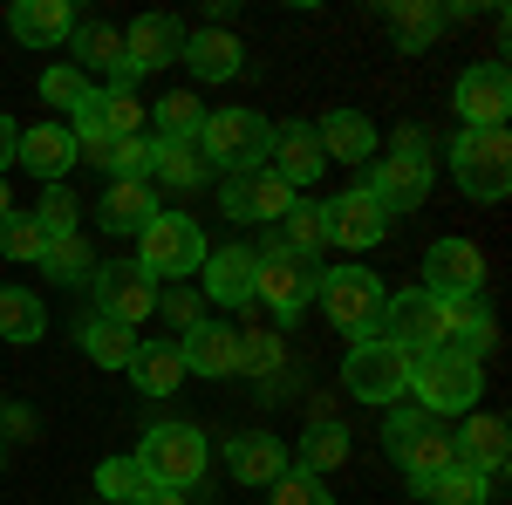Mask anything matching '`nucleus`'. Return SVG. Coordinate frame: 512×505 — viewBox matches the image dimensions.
I'll return each instance as SVG.
<instances>
[{
	"instance_id": "obj_1",
	"label": "nucleus",
	"mask_w": 512,
	"mask_h": 505,
	"mask_svg": "<svg viewBox=\"0 0 512 505\" xmlns=\"http://www.w3.org/2000/svg\"><path fill=\"white\" fill-rule=\"evenodd\" d=\"M431 185H437V164H431V137H424V123H403L396 144H390V157H376L369 178H362V192L376 198L390 219L417 212V205L431 198Z\"/></svg>"
},
{
	"instance_id": "obj_2",
	"label": "nucleus",
	"mask_w": 512,
	"mask_h": 505,
	"mask_svg": "<svg viewBox=\"0 0 512 505\" xmlns=\"http://www.w3.org/2000/svg\"><path fill=\"white\" fill-rule=\"evenodd\" d=\"M315 308L328 314V328H335L342 342H369V335L383 328L390 287L362 267V260H349V267H328V273L315 280Z\"/></svg>"
},
{
	"instance_id": "obj_3",
	"label": "nucleus",
	"mask_w": 512,
	"mask_h": 505,
	"mask_svg": "<svg viewBox=\"0 0 512 505\" xmlns=\"http://www.w3.org/2000/svg\"><path fill=\"white\" fill-rule=\"evenodd\" d=\"M478 389H485V362H472L451 342L410 362V396L424 417H465V410H478Z\"/></svg>"
},
{
	"instance_id": "obj_4",
	"label": "nucleus",
	"mask_w": 512,
	"mask_h": 505,
	"mask_svg": "<svg viewBox=\"0 0 512 505\" xmlns=\"http://www.w3.org/2000/svg\"><path fill=\"white\" fill-rule=\"evenodd\" d=\"M383 444H390V458L403 465L410 492H424L437 471L458 465V458H451V424L424 417V410H417L410 396H403V403H390V417H383Z\"/></svg>"
},
{
	"instance_id": "obj_5",
	"label": "nucleus",
	"mask_w": 512,
	"mask_h": 505,
	"mask_svg": "<svg viewBox=\"0 0 512 505\" xmlns=\"http://www.w3.org/2000/svg\"><path fill=\"white\" fill-rule=\"evenodd\" d=\"M130 458H137V471L158 492H192L198 478H205V465H212V444H205L198 424H151Z\"/></svg>"
},
{
	"instance_id": "obj_6",
	"label": "nucleus",
	"mask_w": 512,
	"mask_h": 505,
	"mask_svg": "<svg viewBox=\"0 0 512 505\" xmlns=\"http://www.w3.org/2000/svg\"><path fill=\"white\" fill-rule=\"evenodd\" d=\"M267 144H274V123L260 117V110H205L198 123V157H205V171H260L267 164Z\"/></svg>"
},
{
	"instance_id": "obj_7",
	"label": "nucleus",
	"mask_w": 512,
	"mask_h": 505,
	"mask_svg": "<svg viewBox=\"0 0 512 505\" xmlns=\"http://www.w3.org/2000/svg\"><path fill=\"white\" fill-rule=\"evenodd\" d=\"M451 178L478 205H499L512 192V137L506 130H458L451 137Z\"/></svg>"
},
{
	"instance_id": "obj_8",
	"label": "nucleus",
	"mask_w": 512,
	"mask_h": 505,
	"mask_svg": "<svg viewBox=\"0 0 512 505\" xmlns=\"http://www.w3.org/2000/svg\"><path fill=\"white\" fill-rule=\"evenodd\" d=\"M315 280H321V267H315V260H294L280 239H267V246L253 253V301H267L280 328L308 314V301H315Z\"/></svg>"
},
{
	"instance_id": "obj_9",
	"label": "nucleus",
	"mask_w": 512,
	"mask_h": 505,
	"mask_svg": "<svg viewBox=\"0 0 512 505\" xmlns=\"http://www.w3.org/2000/svg\"><path fill=\"white\" fill-rule=\"evenodd\" d=\"M342 389H349L355 403H403L410 396V355L383 342V335H369V342H349L342 355Z\"/></svg>"
},
{
	"instance_id": "obj_10",
	"label": "nucleus",
	"mask_w": 512,
	"mask_h": 505,
	"mask_svg": "<svg viewBox=\"0 0 512 505\" xmlns=\"http://www.w3.org/2000/svg\"><path fill=\"white\" fill-rule=\"evenodd\" d=\"M205 233H198V219L185 212H158L144 233H137V267L151 273V280H185V273L205 267Z\"/></svg>"
},
{
	"instance_id": "obj_11",
	"label": "nucleus",
	"mask_w": 512,
	"mask_h": 505,
	"mask_svg": "<svg viewBox=\"0 0 512 505\" xmlns=\"http://www.w3.org/2000/svg\"><path fill=\"white\" fill-rule=\"evenodd\" d=\"M89 294H96V314L117 321V328H144L158 314V280L137 267V260H96Z\"/></svg>"
},
{
	"instance_id": "obj_12",
	"label": "nucleus",
	"mask_w": 512,
	"mask_h": 505,
	"mask_svg": "<svg viewBox=\"0 0 512 505\" xmlns=\"http://www.w3.org/2000/svg\"><path fill=\"white\" fill-rule=\"evenodd\" d=\"M383 342H396V349L410 355H431L444 349L451 335H444V301H437L431 287H410V294H390V308H383V328H376Z\"/></svg>"
},
{
	"instance_id": "obj_13",
	"label": "nucleus",
	"mask_w": 512,
	"mask_h": 505,
	"mask_svg": "<svg viewBox=\"0 0 512 505\" xmlns=\"http://www.w3.org/2000/svg\"><path fill=\"white\" fill-rule=\"evenodd\" d=\"M451 110L465 130H506L512 117V69L506 62H472L458 89H451Z\"/></svg>"
},
{
	"instance_id": "obj_14",
	"label": "nucleus",
	"mask_w": 512,
	"mask_h": 505,
	"mask_svg": "<svg viewBox=\"0 0 512 505\" xmlns=\"http://www.w3.org/2000/svg\"><path fill=\"white\" fill-rule=\"evenodd\" d=\"M185 55V21H171V14H144L137 28H123V62L110 82H137L151 76V69H171Z\"/></svg>"
},
{
	"instance_id": "obj_15",
	"label": "nucleus",
	"mask_w": 512,
	"mask_h": 505,
	"mask_svg": "<svg viewBox=\"0 0 512 505\" xmlns=\"http://www.w3.org/2000/svg\"><path fill=\"white\" fill-rule=\"evenodd\" d=\"M321 212H328V246H349V253L383 246V239H390V226H396V219L369 192H362V185H355V192H342V198H328Z\"/></svg>"
},
{
	"instance_id": "obj_16",
	"label": "nucleus",
	"mask_w": 512,
	"mask_h": 505,
	"mask_svg": "<svg viewBox=\"0 0 512 505\" xmlns=\"http://www.w3.org/2000/svg\"><path fill=\"white\" fill-rule=\"evenodd\" d=\"M267 171H274L287 192H308L321 171H328L315 123H274V144H267Z\"/></svg>"
},
{
	"instance_id": "obj_17",
	"label": "nucleus",
	"mask_w": 512,
	"mask_h": 505,
	"mask_svg": "<svg viewBox=\"0 0 512 505\" xmlns=\"http://www.w3.org/2000/svg\"><path fill=\"white\" fill-rule=\"evenodd\" d=\"M424 287H431L437 301H465L485 287V253H478L472 239H437L431 253H424Z\"/></svg>"
},
{
	"instance_id": "obj_18",
	"label": "nucleus",
	"mask_w": 512,
	"mask_h": 505,
	"mask_svg": "<svg viewBox=\"0 0 512 505\" xmlns=\"http://www.w3.org/2000/svg\"><path fill=\"white\" fill-rule=\"evenodd\" d=\"M294 198H301V192H287L267 164H260V171H239V178H226V185H219V205H226V219H239V226H246V219H267V226H280Z\"/></svg>"
},
{
	"instance_id": "obj_19",
	"label": "nucleus",
	"mask_w": 512,
	"mask_h": 505,
	"mask_svg": "<svg viewBox=\"0 0 512 505\" xmlns=\"http://www.w3.org/2000/svg\"><path fill=\"white\" fill-rule=\"evenodd\" d=\"M506 451H512L506 417H492V410H465V424L451 430V458L465 471H478V478H499L506 471Z\"/></svg>"
},
{
	"instance_id": "obj_20",
	"label": "nucleus",
	"mask_w": 512,
	"mask_h": 505,
	"mask_svg": "<svg viewBox=\"0 0 512 505\" xmlns=\"http://www.w3.org/2000/svg\"><path fill=\"white\" fill-rule=\"evenodd\" d=\"M69 164H76V137H69V123H28V130H21V144H14V171H35L41 185H62Z\"/></svg>"
},
{
	"instance_id": "obj_21",
	"label": "nucleus",
	"mask_w": 512,
	"mask_h": 505,
	"mask_svg": "<svg viewBox=\"0 0 512 505\" xmlns=\"http://www.w3.org/2000/svg\"><path fill=\"white\" fill-rule=\"evenodd\" d=\"M7 35L21 48H69L76 14H69V0H14L7 7Z\"/></svg>"
},
{
	"instance_id": "obj_22",
	"label": "nucleus",
	"mask_w": 512,
	"mask_h": 505,
	"mask_svg": "<svg viewBox=\"0 0 512 505\" xmlns=\"http://www.w3.org/2000/svg\"><path fill=\"white\" fill-rule=\"evenodd\" d=\"M198 273L212 308H253V246H212Z\"/></svg>"
},
{
	"instance_id": "obj_23",
	"label": "nucleus",
	"mask_w": 512,
	"mask_h": 505,
	"mask_svg": "<svg viewBox=\"0 0 512 505\" xmlns=\"http://www.w3.org/2000/svg\"><path fill=\"white\" fill-rule=\"evenodd\" d=\"M321 137V157L328 164H376V123H369V110H328V117L315 123Z\"/></svg>"
},
{
	"instance_id": "obj_24",
	"label": "nucleus",
	"mask_w": 512,
	"mask_h": 505,
	"mask_svg": "<svg viewBox=\"0 0 512 505\" xmlns=\"http://www.w3.org/2000/svg\"><path fill=\"white\" fill-rule=\"evenodd\" d=\"M178 355H185V369H198V376H239V328L205 314L198 328L178 335Z\"/></svg>"
},
{
	"instance_id": "obj_25",
	"label": "nucleus",
	"mask_w": 512,
	"mask_h": 505,
	"mask_svg": "<svg viewBox=\"0 0 512 505\" xmlns=\"http://www.w3.org/2000/svg\"><path fill=\"white\" fill-rule=\"evenodd\" d=\"M287 465H294V458H287V444H280L274 430H246V437L226 444V471H233L239 485H274Z\"/></svg>"
},
{
	"instance_id": "obj_26",
	"label": "nucleus",
	"mask_w": 512,
	"mask_h": 505,
	"mask_svg": "<svg viewBox=\"0 0 512 505\" xmlns=\"http://www.w3.org/2000/svg\"><path fill=\"white\" fill-rule=\"evenodd\" d=\"M178 62H185L198 82H233L239 69H246V48H239V35H226V28H198V35H185V55H178Z\"/></svg>"
},
{
	"instance_id": "obj_27",
	"label": "nucleus",
	"mask_w": 512,
	"mask_h": 505,
	"mask_svg": "<svg viewBox=\"0 0 512 505\" xmlns=\"http://www.w3.org/2000/svg\"><path fill=\"white\" fill-rule=\"evenodd\" d=\"M158 212L164 205H158L151 185H103V198H96V226L103 233H123V239H137Z\"/></svg>"
},
{
	"instance_id": "obj_28",
	"label": "nucleus",
	"mask_w": 512,
	"mask_h": 505,
	"mask_svg": "<svg viewBox=\"0 0 512 505\" xmlns=\"http://www.w3.org/2000/svg\"><path fill=\"white\" fill-rule=\"evenodd\" d=\"M444 335H451V349H465L472 362H485V355L499 349V321H492V308H485L478 294L444 301Z\"/></svg>"
},
{
	"instance_id": "obj_29",
	"label": "nucleus",
	"mask_w": 512,
	"mask_h": 505,
	"mask_svg": "<svg viewBox=\"0 0 512 505\" xmlns=\"http://www.w3.org/2000/svg\"><path fill=\"white\" fill-rule=\"evenodd\" d=\"M130 383L144 389V396H171V389H185V355H178V342H137V355H130V369H123Z\"/></svg>"
},
{
	"instance_id": "obj_30",
	"label": "nucleus",
	"mask_w": 512,
	"mask_h": 505,
	"mask_svg": "<svg viewBox=\"0 0 512 505\" xmlns=\"http://www.w3.org/2000/svg\"><path fill=\"white\" fill-rule=\"evenodd\" d=\"M274 239L294 253V260H315L321 246H328V212H321V198H308V192L294 198V205H287V219L274 226Z\"/></svg>"
},
{
	"instance_id": "obj_31",
	"label": "nucleus",
	"mask_w": 512,
	"mask_h": 505,
	"mask_svg": "<svg viewBox=\"0 0 512 505\" xmlns=\"http://www.w3.org/2000/svg\"><path fill=\"white\" fill-rule=\"evenodd\" d=\"M151 178L171 185V192H198L212 171H205V157L198 144H178V137H151Z\"/></svg>"
},
{
	"instance_id": "obj_32",
	"label": "nucleus",
	"mask_w": 512,
	"mask_h": 505,
	"mask_svg": "<svg viewBox=\"0 0 512 505\" xmlns=\"http://www.w3.org/2000/svg\"><path fill=\"white\" fill-rule=\"evenodd\" d=\"M76 342H82V355H89L96 369H130V355H137V328H117V321H103V314H82Z\"/></svg>"
},
{
	"instance_id": "obj_33",
	"label": "nucleus",
	"mask_w": 512,
	"mask_h": 505,
	"mask_svg": "<svg viewBox=\"0 0 512 505\" xmlns=\"http://www.w3.org/2000/svg\"><path fill=\"white\" fill-rule=\"evenodd\" d=\"M69 69H110L117 76V62H123V28H110V21H76V35H69Z\"/></svg>"
},
{
	"instance_id": "obj_34",
	"label": "nucleus",
	"mask_w": 512,
	"mask_h": 505,
	"mask_svg": "<svg viewBox=\"0 0 512 505\" xmlns=\"http://www.w3.org/2000/svg\"><path fill=\"white\" fill-rule=\"evenodd\" d=\"M41 328H48V308H41L28 287H0V342L14 349H35Z\"/></svg>"
},
{
	"instance_id": "obj_35",
	"label": "nucleus",
	"mask_w": 512,
	"mask_h": 505,
	"mask_svg": "<svg viewBox=\"0 0 512 505\" xmlns=\"http://www.w3.org/2000/svg\"><path fill=\"white\" fill-rule=\"evenodd\" d=\"M390 35L417 55V48H431L437 35H444V7L437 0H396L390 7Z\"/></svg>"
},
{
	"instance_id": "obj_36",
	"label": "nucleus",
	"mask_w": 512,
	"mask_h": 505,
	"mask_svg": "<svg viewBox=\"0 0 512 505\" xmlns=\"http://www.w3.org/2000/svg\"><path fill=\"white\" fill-rule=\"evenodd\" d=\"M335 465H349V430H342V424H315L308 437H301V458H294V471L328 478Z\"/></svg>"
},
{
	"instance_id": "obj_37",
	"label": "nucleus",
	"mask_w": 512,
	"mask_h": 505,
	"mask_svg": "<svg viewBox=\"0 0 512 505\" xmlns=\"http://www.w3.org/2000/svg\"><path fill=\"white\" fill-rule=\"evenodd\" d=\"M151 117H158V137L198 144V123H205V110H198L192 89H171V96H158V103H151Z\"/></svg>"
},
{
	"instance_id": "obj_38",
	"label": "nucleus",
	"mask_w": 512,
	"mask_h": 505,
	"mask_svg": "<svg viewBox=\"0 0 512 505\" xmlns=\"http://www.w3.org/2000/svg\"><path fill=\"white\" fill-rule=\"evenodd\" d=\"M485 499H492V478H478L465 465L437 471L431 485H424V505H485Z\"/></svg>"
},
{
	"instance_id": "obj_39",
	"label": "nucleus",
	"mask_w": 512,
	"mask_h": 505,
	"mask_svg": "<svg viewBox=\"0 0 512 505\" xmlns=\"http://www.w3.org/2000/svg\"><path fill=\"white\" fill-rule=\"evenodd\" d=\"M41 273H48V280H62V287L89 280V273H96V260H89V239H82V233L48 239V253H41Z\"/></svg>"
},
{
	"instance_id": "obj_40",
	"label": "nucleus",
	"mask_w": 512,
	"mask_h": 505,
	"mask_svg": "<svg viewBox=\"0 0 512 505\" xmlns=\"http://www.w3.org/2000/svg\"><path fill=\"white\" fill-rule=\"evenodd\" d=\"M96 492H103L110 505H137L144 492H151V478L137 471V458H103V465H96Z\"/></svg>"
},
{
	"instance_id": "obj_41",
	"label": "nucleus",
	"mask_w": 512,
	"mask_h": 505,
	"mask_svg": "<svg viewBox=\"0 0 512 505\" xmlns=\"http://www.w3.org/2000/svg\"><path fill=\"white\" fill-rule=\"evenodd\" d=\"M41 253H48V239H41V226H35V212H7L0 219V260H35L41 267Z\"/></svg>"
},
{
	"instance_id": "obj_42",
	"label": "nucleus",
	"mask_w": 512,
	"mask_h": 505,
	"mask_svg": "<svg viewBox=\"0 0 512 505\" xmlns=\"http://www.w3.org/2000/svg\"><path fill=\"white\" fill-rule=\"evenodd\" d=\"M103 171H110V185H151V137H117Z\"/></svg>"
},
{
	"instance_id": "obj_43",
	"label": "nucleus",
	"mask_w": 512,
	"mask_h": 505,
	"mask_svg": "<svg viewBox=\"0 0 512 505\" xmlns=\"http://www.w3.org/2000/svg\"><path fill=\"white\" fill-rule=\"evenodd\" d=\"M280 362H287V349H280L274 328H253V335H239V376H280Z\"/></svg>"
},
{
	"instance_id": "obj_44",
	"label": "nucleus",
	"mask_w": 512,
	"mask_h": 505,
	"mask_svg": "<svg viewBox=\"0 0 512 505\" xmlns=\"http://www.w3.org/2000/svg\"><path fill=\"white\" fill-rule=\"evenodd\" d=\"M76 192H69V185H48V192H41V205H35V226H41V239H69L76 233Z\"/></svg>"
},
{
	"instance_id": "obj_45",
	"label": "nucleus",
	"mask_w": 512,
	"mask_h": 505,
	"mask_svg": "<svg viewBox=\"0 0 512 505\" xmlns=\"http://www.w3.org/2000/svg\"><path fill=\"white\" fill-rule=\"evenodd\" d=\"M267 499L274 505H335V492H328V485H321V478H308V471H280L274 485H267Z\"/></svg>"
},
{
	"instance_id": "obj_46",
	"label": "nucleus",
	"mask_w": 512,
	"mask_h": 505,
	"mask_svg": "<svg viewBox=\"0 0 512 505\" xmlns=\"http://www.w3.org/2000/svg\"><path fill=\"white\" fill-rule=\"evenodd\" d=\"M103 110H110V137H144V103L130 82H110L103 89Z\"/></svg>"
},
{
	"instance_id": "obj_47",
	"label": "nucleus",
	"mask_w": 512,
	"mask_h": 505,
	"mask_svg": "<svg viewBox=\"0 0 512 505\" xmlns=\"http://www.w3.org/2000/svg\"><path fill=\"white\" fill-rule=\"evenodd\" d=\"M82 96H89V76H82V69H69V62L41 76V103H48V110H76Z\"/></svg>"
},
{
	"instance_id": "obj_48",
	"label": "nucleus",
	"mask_w": 512,
	"mask_h": 505,
	"mask_svg": "<svg viewBox=\"0 0 512 505\" xmlns=\"http://www.w3.org/2000/svg\"><path fill=\"white\" fill-rule=\"evenodd\" d=\"M158 314H164V321H178V328H198V321H205V314H198V301L185 294V287H171V294L158 287Z\"/></svg>"
},
{
	"instance_id": "obj_49",
	"label": "nucleus",
	"mask_w": 512,
	"mask_h": 505,
	"mask_svg": "<svg viewBox=\"0 0 512 505\" xmlns=\"http://www.w3.org/2000/svg\"><path fill=\"white\" fill-rule=\"evenodd\" d=\"M35 410H21V403H7V410H0V444H28V437H35Z\"/></svg>"
},
{
	"instance_id": "obj_50",
	"label": "nucleus",
	"mask_w": 512,
	"mask_h": 505,
	"mask_svg": "<svg viewBox=\"0 0 512 505\" xmlns=\"http://www.w3.org/2000/svg\"><path fill=\"white\" fill-rule=\"evenodd\" d=\"M14 144H21V123H14L7 110H0V178L14 171Z\"/></svg>"
},
{
	"instance_id": "obj_51",
	"label": "nucleus",
	"mask_w": 512,
	"mask_h": 505,
	"mask_svg": "<svg viewBox=\"0 0 512 505\" xmlns=\"http://www.w3.org/2000/svg\"><path fill=\"white\" fill-rule=\"evenodd\" d=\"M137 505H192V499H185V492H158V485H151V492H144Z\"/></svg>"
},
{
	"instance_id": "obj_52",
	"label": "nucleus",
	"mask_w": 512,
	"mask_h": 505,
	"mask_svg": "<svg viewBox=\"0 0 512 505\" xmlns=\"http://www.w3.org/2000/svg\"><path fill=\"white\" fill-rule=\"evenodd\" d=\"M7 212H14V198H7V178H0V219H7Z\"/></svg>"
},
{
	"instance_id": "obj_53",
	"label": "nucleus",
	"mask_w": 512,
	"mask_h": 505,
	"mask_svg": "<svg viewBox=\"0 0 512 505\" xmlns=\"http://www.w3.org/2000/svg\"><path fill=\"white\" fill-rule=\"evenodd\" d=\"M0 465H7V444H0Z\"/></svg>"
},
{
	"instance_id": "obj_54",
	"label": "nucleus",
	"mask_w": 512,
	"mask_h": 505,
	"mask_svg": "<svg viewBox=\"0 0 512 505\" xmlns=\"http://www.w3.org/2000/svg\"><path fill=\"white\" fill-rule=\"evenodd\" d=\"M0 410H7V389H0Z\"/></svg>"
}]
</instances>
